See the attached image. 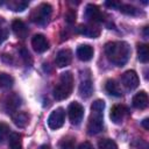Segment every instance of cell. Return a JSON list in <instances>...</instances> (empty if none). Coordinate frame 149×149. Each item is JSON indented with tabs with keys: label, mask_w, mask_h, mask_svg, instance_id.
Returning <instances> with one entry per match:
<instances>
[{
	"label": "cell",
	"mask_w": 149,
	"mask_h": 149,
	"mask_svg": "<svg viewBox=\"0 0 149 149\" xmlns=\"http://www.w3.org/2000/svg\"><path fill=\"white\" fill-rule=\"evenodd\" d=\"M133 106L137 109H144L148 106V94L144 91L136 93L133 98Z\"/></svg>",
	"instance_id": "cell-16"
},
{
	"label": "cell",
	"mask_w": 149,
	"mask_h": 149,
	"mask_svg": "<svg viewBox=\"0 0 149 149\" xmlns=\"http://www.w3.org/2000/svg\"><path fill=\"white\" fill-rule=\"evenodd\" d=\"M9 130L10 129H9L8 125H6L3 122H0V143H2L7 139V136L9 134Z\"/></svg>",
	"instance_id": "cell-26"
},
{
	"label": "cell",
	"mask_w": 149,
	"mask_h": 149,
	"mask_svg": "<svg viewBox=\"0 0 149 149\" xmlns=\"http://www.w3.org/2000/svg\"><path fill=\"white\" fill-rule=\"evenodd\" d=\"M6 36H7V33H6V30H2V29H0V43H2V42L6 40Z\"/></svg>",
	"instance_id": "cell-31"
},
{
	"label": "cell",
	"mask_w": 149,
	"mask_h": 149,
	"mask_svg": "<svg viewBox=\"0 0 149 149\" xmlns=\"http://www.w3.org/2000/svg\"><path fill=\"white\" fill-rule=\"evenodd\" d=\"M77 57L83 61V62H87L93 57V48L88 44H81L77 48Z\"/></svg>",
	"instance_id": "cell-13"
},
{
	"label": "cell",
	"mask_w": 149,
	"mask_h": 149,
	"mask_svg": "<svg viewBox=\"0 0 149 149\" xmlns=\"http://www.w3.org/2000/svg\"><path fill=\"white\" fill-rule=\"evenodd\" d=\"M68 113H69V119L71 121V123L73 125H79L83 115H84V107L79 104V102H71L69 108H68Z\"/></svg>",
	"instance_id": "cell-6"
},
{
	"label": "cell",
	"mask_w": 149,
	"mask_h": 149,
	"mask_svg": "<svg viewBox=\"0 0 149 149\" xmlns=\"http://www.w3.org/2000/svg\"><path fill=\"white\" fill-rule=\"evenodd\" d=\"M105 108V101L101 99L95 100L91 106V116L87 123V130L91 135L98 134L102 130L104 122H102V111Z\"/></svg>",
	"instance_id": "cell-2"
},
{
	"label": "cell",
	"mask_w": 149,
	"mask_h": 149,
	"mask_svg": "<svg viewBox=\"0 0 149 149\" xmlns=\"http://www.w3.org/2000/svg\"><path fill=\"white\" fill-rule=\"evenodd\" d=\"M52 13V7L49 3H41L35 7L30 14V20L37 24H45Z\"/></svg>",
	"instance_id": "cell-4"
},
{
	"label": "cell",
	"mask_w": 149,
	"mask_h": 149,
	"mask_svg": "<svg viewBox=\"0 0 149 149\" xmlns=\"http://www.w3.org/2000/svg\"><path fill=\"white\" fill-rule=\"evenodd\" d=\"M93 92V85H92V81L90 79L87 80H84L81 81L80 86H79V93L83 98H88Z\"/></svg>",
	"instance_id": "cell-19"
},
{
	"label": "cell",
	"mask_w": 149,
	"mask_h": 149,
	"mask_svg": "<svg viewBox=\"0 0 149 149\" xmlns=\"http://www.w3.org/2000/svg\"><path fill=\"white\" fill-rule=\"evenodd\" d=\"M79 149H94V148L92 147L91 143H88V142H84V143H81V144L79 146Z\"/></svg>",
	"instance_id": "cell-30"
},
{
	"label": "cell",
	"mask_w": 149,
	"mask_h": 149,
	"mask_svg": "<svg viewBox=\"0 0 149 149\" xmlns=\"http://www.w3.org/2000/svg\"><path fill=\"white\" fill-rule=\"evenodd\" d=\"M148 122H149V120H148V119H144V120L142 121V126H143V127H144V129H147V130L149 129V125H148Z\"/></svg>",
	"instance_id": "cell-33"
},
{
	"label": "cell",
	"mask_w": 149,
	"mask_h": 149,
	"mask_svg": "<svg viewBox=\"0 0 149 149\" xmlns=\"http://www.w3.org/2000/svg\"><path fill=\"white\" fill-rule=\"evenodd\" d=\"M31 47L36 52H44L49 48V42L42 34H36L31 38Z\"/></svg>",
	"instance_id": "cell-8"
},
{
	"label": "cell",
	"mask_w": 149,
	"mask_h": 149,
	"mask_svg": "<svg viewBox=\"0 0 149 149\" xmlns=\"http://www.w3.org/2000/svg\"><path fill=\"white\" fill-rule=\"evenodd\" d=\"M65 19H66V21H68L69 23H72V22H74V20H76V12H74L73 9H70V10L66 13V15H65Z\"/></svg>",
	"instance_id": "cell-29"
},
{
	"label": "cell",
	"mask_w": 149,
	"mask_h": 149,
	"mask_svg": "<svg viewBox=\"0 0 149 149\" xmlns=\"http://www.w3.org/2000/svg\"><path fill=\"white\" fill-rule=\"evenodd\" d=\"M126 114H127V109H126L125 106H122V105H115L111 109L109 118H111V120L114 123H121L123 121Z\"/></svg>",
	"instance_id": "cell-11"
},
{
	"label": "cell",
	"mask_w": 149,
	"mask_h": 149,
	"mask_svg": "<svg viewBox=\"0 0 149 149\" xmlns=\"http://www.w3.org/2000/svg\"><path fill=\"white\" fill-rule=\"evenodd\" d=\"M105 54L109 62L118 66L125 65L130 56V48L123 41L109 42L105 45Z\"/></svg>",
	"instance_id": "cell-1"
},
{
	"label": "cell",
	"mask_w": 149,
	"mask_h": 149,
	"mask_svg": "<svg viewBox=\"0 0 149 149\" xmlns=\"http://www.w3.org/2000/svg\"><path fill=\"white\" fill-rule=\"evenodd\" d=\"M78 31L86 36V37H91V38H95L100 35V29L98 27H94L93 24H84V26H80L78 28Z\"/></svg>",
	"instance_id": "cell-15"
},
{
	"label": "cell",
	"mask_w": 149,
	"mask_h": 149,
	"mask_svg": "<svg viewBox=\"0 0 149 149\" xmlns=\"http://www.w3.org/2000/svg\"><path fill=\"white\" fill-rule=\"evenodd\" d=\"M12 29H13L14 34L20 38H24L28 35V28H27L26 23L20 19H16L12 22Z\"/></svg>",
	"instance_id": "cell-14"
},
{
	"label": "cell",
	"mask_w": 149,
	"mask_h": 149,
	"mask_svg": "<svg viewBox=\"0 0 149 149\" xmlns=\"http://www.w3.org/2000/svg\"><path fill=\"white\" fill-rule=\"evenodd\" d=\"M105 5L106 6H109V7H116V6H120V3L119 2H109V1H107V2H105Z\"/></svg>",
	"instance_id": "cell-32"
},
{
	"label": "cell",
	"mask_w": 149,
	"mask_h": 149,
	"mask_svg": "<svg viewBox=\"0 0 149 149\" xmlns=\"http://www.w3.org/2000/svg\"><path fill=\"white\" fill-rule=\"evenodd\" d=\"M65 120V112L62 107L56 108L55 111L51 112V114L48 118V126L51 129H58L63 126Z\"/></svg>",
	"instance_id": "cell-5"
},
{
	"label": "cell",
	"mask_w": 149,
	"mask_h": 149,
	"mask_svg": "<svg viewBox=\"0 0 149 149\" xmlns=\"http://www.w3.org/2000/svg\"><path fill=\"white\" fill-rule=\"evenodd\" d=\"M61 149H76V140L73 137H64L59 142Z\"/></svg>",
	"instance_id": "cell-24"
},
{
	"label": "cell",
	"mask_w": 149,
	"mask_h": 149,
	"mask_svg": "<svg viewBox=\"0 0 149 149\" xmlns=\"http://www.w3.org/2000/svg\"><path fill=\"white\" fill-rule=\"evenodd\" d=\"M137 57L140 62L147 63L149 59V48L147 44H139L137 45Z\"/></svg>",
	"instance_id": "cell-23"
},
{
	"label": "cell",
	"mask_w": 149,
	"mask_h": 149,
	"mask_svg": "<svg viewBox=\"0 0 149 149\" xmlns=\"http://www.w3.org/2000/svg\"><path fill=\"white\" fill-rule=\"evenodd\" d=\"M73 88V76L70 71L62 73L58 84L54 88V97L56 100H64L66 99Z\"/></svg>",
	"instance_id": "cell-3"
},
{
	"label": "cell",
	"mask_w": 149,
	"mask_h": 149,
	"mask_svg": "<svg viewBox=\"0 0 149 149\" xmlns=\"http://www.w3.org/2000/svg\"><path fill=\"white\" fill-rule=\"evenodd\" d=\"M14 84V78L5 72H0V88H10Z\"/></svg>",
	"instance_id": "cell-21"
},
{
	"label": "cell",
	"mask_w": 149,
	"mask_h": 149,
	"mask_svg": "<svg viewBox=\"0 0 149 149\" xmlns=\"http://www.w3.org/2000/svg\"><path fill=\"white\" fill-rule=\"evenodd\" d=\"M85 16L88 20L93 21V22H100V21H102V14H101L99 7L95 6V5H92V3H90V5L86 6Z\"/></svg>",
	"instance_id": "cell-12"
},
{
	"label": "cell",
	"mask_w": 149,
	"mask_h": 149,
	"mask_svg": "<svg viewBox=\"0 0 149 149\" xmlns=\"http://www.w3.org/2000/svg\"><path fill=\"white\" fill-rule=\"evenodd\" d=\"M12 120L14 121V123L17 127L24 128L29 123V115L24 112H16V113L12 114Z\"/></svg>",
	"instance_id": "cell-17"
},
{
	"label": "cell",
	"mask_w": 149,
	"mask_h": 149,
	"mask_svg": "<svg viewBox=\"0 0 149 149\" xmlns=\"http://www.w3.org/2000/svg\"><path fill=\"white\" fill-rule=\"evenodd\" d=\"M20 55H21V57H22V59L24 61L26 64H31V62H33L31 56H30L29 51H28L26 48H21V49H20Z\"/></svg>",
	"instance_id": "cell-28"
},
{
	"label": "cell",
	"mask_w": 149,
	"mask_h": 149,
	"mask_svg": "<svg viewBox=\"0 0 149 149\" xmlns=\"http://www.w3.org/2000/svg\"><path fill=\"white\" fill-rule=\"evenodd\" d=\"M120 10L123 13V14H127V15H135L137 14V9L130 5H120L119 6Z\"/></svg>",
	"instance_id": "cell-27"
},
{
	"label": "cell",
	"mask_w": 149,
	"mask_h": 149,
	"mask_svg": "<svg viewBox=\"0 0 149 149\" xmlns=\"http://www.w3.org/2000/svg\"><path fill=\"white\" fill-rule=\"evenodd\" d=\"M7 6L14 12H22L23 9L27 8L28 1H24V0H12V1H9L7 3Z\"/></svg>",
	"instance_id": "cell-22"
},
{
	"label": "cell",
	"mask_w": 149,
	"mask_h": 149,
	"mask_svg": "<svg viewBox=\"0 0 149 149\" xmlns=\"http://www.w3.org/2000/svg\"><path fill=\"white\" fill-rule=\"evenodd\" d=\"M21 135L19 133H12L9 135L8 146L10 149H21L22 148V140Z\"/></svg>",
	"instance_id": "cell-20"
},
{
	"label": "cell",
	"mask_w": 149,
	"mask_h": 149,
	"mask_svg": "<svg viewBox=\"0 0 149 149\" xmlns=\"http://www.w3.org/2000/svg\"><path fill=\"white\" fill-rule=\"evenodd\" d=\"M105 90L107 91V93H109L111 95H114V97H121L122 95V91L119 86V84L113 80V79H109L106 81L105 84Z\"/></svg>",
	"instance_id": "cell-18"
},
{
	"label": "cell",
	"mask_w": 149,
	"mask_h": 149,
	"mask_svg": "<svg viewBox=\"0 0 149 149\" xmlns=\"http://www.w3.org/2000/svg\"><path fill=\"white\" fill-rule=\"evenodd\" d=\"M40 149H50V148H49V146H42Z\"/></svg>",
	"instance_id": "cell-34"
},
{
	"label": "cell",
	"mask_w": 149,
	"mask_h": 149,
	"mask_svg": "<svg viewBox=\"0 0 149 149\" xmlns=\"http://www.w3.org/2000/svg\"><path fill=\"white\" fill-rule=\"evenodd\" d=\"M71 59H72V51L70 49H62L57 52L55 63L58 68H64L71 63Z\"/></svg>",
	"instance_id": "cell-9"
},
{
	"label": "cell",
	"mask_w": 149,
	"mask_h": 149,
	"mask_svg": "<svg viewBox=\"0 0 149 149\" xmlns=\"http://www.w3.org/2000/svg\"><path fill=\"white\" fill-rule=\"evenodd\" d=\"M121 80H122V84L125 85V87L128 88V90H134L139 86V76L133 70L126 71L122 74Z\"/></svg>",
	"instance_id": "cell-7"
},
{
	"label": "cell",
	"mask_w": 149,
	"mask_h": 149,
	"mask_svg": "<svg viewBox=\"0 0 149 149\" xmlns=\"http://www.w3.org/2000/svg\"><path fill=\"white\" fill-rule=\"evenodd\" d=\"M99 149H118V146L114 141L109 140V139H102L99 141L98 143Z\"/></svg>",
	"instance_id": "cell-25"
},
{
	"label": "cell",
	"mask_w": 149,
	"mask_h": 149,
	"mask_svg": "<svg viewBox=\"0 0 149 149\" xmlns=\"http://www.w3.org/2000/svg\"><path fill=\"white\" fill-rule=\"evenodd\" d=\"M20 105H21V99L15 93L7 95L5 99V102H3V107L7 113H14Z\"/></svg>",
	"instance_id": "cell-10"
}]
</instances>
